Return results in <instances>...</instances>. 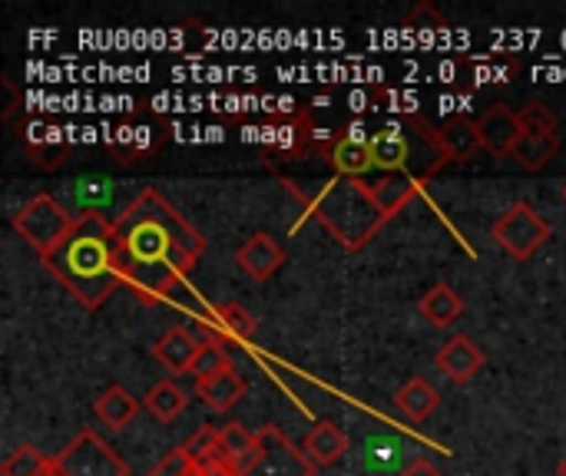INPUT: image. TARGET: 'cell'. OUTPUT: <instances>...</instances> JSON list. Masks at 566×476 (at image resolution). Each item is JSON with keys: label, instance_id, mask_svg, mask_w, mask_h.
<instances>
[{"label": "cell", "instance_id": "obj_31", "mask_svg": "<svg viewBox=\"0 0 566 476\" xmlns=\"http://www.w3.org/2000/svg\"><path fill=\"white\" fill-rule=\"evenodd\" d=\"M43 476H63V470H60V464L50 457V464H46V470H43Z\"/></svg>", "mask_w": 566, "mask_h": 476}, {"label": "cell", "instance_id": "obj_29", "mask_svg": "<svg viewBox=\"0 0 566 476\" xmlns=\"http://www.w3.org/2000/svg\"><path fill=\"white\" fill-rule=\"evenodd\" d=\"M186 467H189V457H186L182 447H176V451H169V454H166V457H163L146 476H179Z\"/></svg>", "mask_w": 566, "mask_h": 476}, {"label": "cell", "instance_id": "obj_20", "mask_svg": "<svg viewBox=\"0 0 566 476\" xmlns=\"http://www.w3.org/2000/svg\"><path fill=\"white\" fill-rule=\"evenodd\" d=\"M421 189L424 186H418L411 176H381V179H375L371 182V195H375V202H378V209L385 212V219H395L408 202H415L418 195H421Z\"/></svg>", "mask_w": 566, "mask_h": 476}, {"label": "cell", "instance_id": "obj_1", "mask_svg": "<svg viewBox=\"0 0 566 476\" xmlns=\"http://www.w3.org/2000/svg\"><path fill=\"white\" fill-rule=\"evenodd\" d=\"M113 235L123 278L143 305L166 302L206 252L202 232L153 186L119 209Z\"/></svg>", "mask_w": 566, "mask_h": 476}, {"label": "cell", "instance_id": "obj_23", "mask_svg": "<svg viewBox=\"0 0 566 476\" xmlns=\"http://www.w3.org/2000/svg\"><path fill=\"white\" fill-rule=\"evenodd\" d=\"M560 133L557 136H547V133H541V136H531V133H524V139L517 142V149H514V156L511 159H517V166L524 169V172H541L557 152H560Z\"/></svg>", "mask_w": 566, "mask_h": 476}, {"label": "cell", "instance_id": "obj_9", "mask_svg": "<svg viewBox=\"0 0 566 476\" xmlns=\"http://www.w3.org/2000/svg\"><path fill=\"white\" fill-rule=\"evenodd\" d=\"M242 476H315V464L275 424L259 427V451Z\"/></svg>", "mask_w": 566, "mask_h": 476}, {"label": "cell", "instance_id": "obj_22", "mask_svg": "<svg viewBox=\"0 0 566 476\" xmlns=\"http://www.w3.org/2000/svg\"><path fill=\"white\" fill-rule=\"evenodd\" d=\"M219 451L235 467V474L242 476V470L252 464V457L259 451V431H249L242 424H226V427H219Z\"/></svg>", "mask_w": 566, "mask_h": 476}, {"label": "cell", "instance_id": "obj_19", "mask_svg": "<svg viewBox=\"0 0 566 476\" xmlns=\"http://www.w3.org/2000/svg\"><path fill=\"white\" fill-rule=\"evenodd\" d=\"M441 139H444V149H448L451 162H468V159L478 156V149H484L481 136H478V123L471 116H464V113L448 116L441 123Z\"/></svg>", "mask_w": 566, "mask_h": 476}, {"label": "cell", "instance_id": "obj_5", "mask_svg": "<svg viewBox=\"0 0 566 476\" xmlns=\"http://www.w3.org/2000/svg\"><path fill=\"white\" fill-rule=\"evenodd\" d=\"M73 225H76V215H73L60 199H53L50 192L33 195L30 202H23V205L13 212V229H17V235H20L40 258H46V255L70 235Z\"/></svg>", "mask_w": 566, "mask_h": 476}, {"label": "cell", "instance_id": "obj_27", "mask_svg": "<svg viewBox=\"0 0 566 476\" xmlns=\"http://www.w3.org/2000/svg\"><path fill=\"white\" fill-rule=\"evenodd\" d=\"M46 464L50 457L43 451H36L33 444H23L0 464V476H43Z\"/></svg>", "mask_w": 566, "mask_h": 476}, {"label": "cell", "instance_id": "obj_2", "mask_svg": "<svg viewBox=\"0 0 566 476\" xmlns=\"http://www.w3.org/2000/svg\"><path fill=\"white\" fill-rule=\"evenodd\" d=\"M40 262L86 311H96L126 285L113 222L103 212H76L70 235Z\"/></svg>", "mask_w": 566, "mask_h": 476}, {"label": "cell", "instance_id": "obj_3", "mask_svg": "<svg viewBox=\"0 0 566 476\" xmlns=\"http://www.w3.org/2000/svg\"><path fill=\"white\" fill-rule=\"evenodd\" d=\"M289 195H295L308 219H315L345 252H361L388 222L371 195V182L328 176L325 182H302L279 176Z\"/></svg>", "mask_w": 566, "mask_h": 476}, {"label": "cell", "instance_id": "obj_21", "mask_svg": "<svg viewBox=\"0 0 566 476\" xmlns=\"http://www.w3.org/2000/svg\"><path fill=\"white\" fill-rule=\"evenodd\" d=\"M395 404H398V411H401L408 421L421 424V421H428V417L441 408V391H438L431 381H424V378H411V381L395 394Z\"/></svg>", "mask_w": 566, "mask_h": 476}, {"label": "cell", "instance_id": "obj_18", "mask_svg": "<svg viewBox=\"0 0 566 476\" xmlns=\"http://www.w3.org/2000/svg\"><path fill=\"white\" fill-rule=\"evenodd\" d=\"M93 414H96V421L99 424H106L109 431H126L129 424H133V417L139 414V401L126 391V388H119V384H109L96 401H93Z\"/></svg>", "mask_w": 566, "mask_h": 476}, {"label": "cell", "instance_id": "obj_15", "mask_svg": "<svg viewBox=\"0 0 566 476\" xmlns=\"http://www.w3.org/2000/svg\"><path fill=\"white\" fill-rule=\"evenodd\" d=\"M302 451H305V457L315 464V470H322V467L338 464V461L352 451V444H348L345 431H342L335 421H322V424H315V427L305 434Z\"/></svg>", "mask_w": 566, "mask_h": 476}, {"label": "cell", "instance_id": "obj_17", "mask_svg": "<svg viewBox=\"0 0 566 476\" xmlns=\"http://www.w3.org/2000/svg\"><path fill=\"white\" fill-rule=\"evenodd\" d=\"M418 311L424 321H431L434 328H451L454 321H461L464 315V298L448 285V282H438L424 292V298L418 302Z\"/></svg>", "mask_w": 566, "mask_h": 476}, {"label": "cell", "instance_id": "obj_8", "mask_svg": "<svg viewBox=\"0 0 566 476\" xmlns=\"http://www.w3.org/2000/svg\"><path fill=\"white\" fill-rule=\"evenodd\" d=\"M371 133H365L361 123L355 126H342L328 136L318 139L315 156L335 172V176H348V179H365L375 162H371V149H368Z\"/></svg>", "mask_w": 566, "mask_h": 476}, {"label": "cell", "instance_id": "obj_10", "mask_svg": "<svg viewBox=\"0 0 566 476\" xmlns=\"http://www.w3.org/2000/svg\"><path fill=\"white\" fill-rule=\"evenodd\" d=\"M478 136H481V146L504 159V156H514L517 142L524 139V129H521V119L517 113L507 106V103H494L484 109V116L478 119Z\"/></svg>", "mask_w": 566, "mask_h": 476}, {"label": "cell", "instance_id": "obj_4", "mask_svg": "<svg viewBox=\"0 0 566 476\" xmlns=\"http://www.w3.org/2000/svg\"><path fill=\"white\" fill-rule=\"evenodd\" d=\"M371 162L381 176H411L418 186L431 182L444 166H451V156L441 139V126H434L424 113H401L395 123L381 126L368 139Z\"/></svg>", "mask_w": 566, "mask_h": 476}, {"label": "cell", "instance_id": "obj_30", "mask_svg": "<svg viewBox=\"0 0 566 476\" xmlns=\"http://www.w3.org/2000/svg\"><path fill=\"white\" fill-rule=\"evenodd\" d=\"M398 476H444V474H441L428 457H415V461H411V464H408V467H405Z\"/></svg>", "mask_w": 566, "mask_h": 476}, {"label": "cell", "instance_id": "obj_6", "mask_svg": "<svg viewBox=\"0 0 566 476\" xmlns=\"http://www.w3.org/2000/svg\"><path fill=\"white\" fill-rule=\"evenodd\" d=\"M551 222L531 202H511L491 225V239L517 262H531L551 242Z\"/></svg>", "mask_w": 566, "mask_h": 476}, {"label": "cell", "instance_id": "obj_26", "mask_svg": "<svg viewBox=\"0 0 566 476\" xmlns=\"http://www.w3.org/2000/svg\"><path fill=\"white\" fill-rule=\"evenodd\" d=\"M517 119H521V129L531 133V136H541V133L557 136L560 133V119H557V113L544 99H531L527 106H521Z\"/></svg>", "mask_w": 566, "mask_h": 476}, {"label": "cell", "instance_id": "obj_7", "mask_svg": "<svg viewBox=\"0 0 566 476\" xmlns=\"http://www.w3.org/2000/svg\"><path fill=\"white\" fill-rule=\"evenodd\" d=\"M63 476H129L126 461L96 434V431H80L56 457Z\"/></svg>", "mask_w": 566, "mask_h": 476}, {"label": "cell", "instance_id": "obj_28", "mask_svg": "<svg viewBox=\"0 0 566 476\" xmlns=\"http://www.w3.org/2000/svg\"><path fill=\"white\" fill-rule=\"evenodd\" d=\"M405 30L408 33H421V30H431V33H441V30H448V20L438 13V7L434 3H418L408 17H405Z\"/></svg>", "mask_w": 566, "mask_h": 476}, {"label": "cell", "instance_id": "obj_13", "mask_svg": "<svg viewBox=\"0 0 566 476\" xmlns=\"http://www.w3.org/2000/svg\"><path fill=\"white\" fill-rule=\"evenodd\" d=\"M235 262H239V268H242L249 278L269 282V278L279 275V268L285 265V248H282L272 235L255 232L252 239H245V245H239Z\"/></svg>", "mask_w": 566, "mask_h": 476}, {"label": "cell", "instance_id": "obj_14", "mask_svg": "<svg viewBox=\"0 0 566 476\" xmlns=\"http://www.w3.org/2000/svg\"><path fill=\"white\" fill-rule=\"evenodd\" d=\"M199 325L209 338H219V341H252V335H255L252 311L235 305V302L216 305L209 311V318H199Z\"/></svg>", "mask_w": 566, "mask_h": 476}, {"label": "cell", "instance_id": "obj_12", "mask_svg": "<svg viewBox=\"0 0 566 476\" xmlns=\"http://www.w3.org/2000/svg\"><path fill=\"white\" fill-rule=\"evenodd\" d=\"M202 355V338L189 328H169L163 338L153 345V358L169 371V374H192L196 361Z\"/></svg>", "mask_w": 566, "mask_h": 476}, {"label": "cell", "instance_id": "obj_24", "mask_svg": "<svg viewBox=\"0 0 566 476\" xmlns=\"http://www.w3.org/2000/svg\"><path fill=\"white\" fill-rule=\"evenodd\" d=\"M186 404H189L186 391H182L179 384H172V381H159V384H153V388H149V394H146V401H143V408H146L156 421H163V424L176 421V417L186 411Z\"/></svg>", "mask_w": 566, "mask_h": 476}, {"label": "cell", "instance_id": "obj_32", "mask_svg": "<svg viewBox=\"0 0 566 476\" xmlns=\"http://www.w3.org/2000/svg\"><path fill=\"white\" fill-rule=\"evenodd\" d=\"M557 474L566 476V457H564V461H560V467H557Z\"/></svg>", "mask_w": 566, "mask_h": 476}, {"label": "cell", "instance_id": "obj_16", "mask_svg": "<svg viewBox=\"0 0 566 476\" xmlns=\"http://www.w3.org/2000/svg\"><path fill=\"white\" fill-rule=\"evenodd\" d=\"M196 394L202 398V404L212 414H226V411H232L249 394V384H245V378L239 371H226V374L196 381Z\"/></svg>", "mask_w": 566, "mask_h": 476}, {"label": "cell", "instance_id": "obj_25", "mask_svg": "<svg viewBox=\"0 0 566 476\" xmlns=\"http://www.w3.org/2000/svg\"><path fill=\"white\" fill-rule=\"evenodd\" d=\"M226 371H235V368H232V358H229V351H226V341L206 335V338H202V355H199V361H196V368H192V378L202 381V378H216V374H226Z\"/></svg>", "mask_w": 566, "mask_h": 476}, {"label": "cell", "instance_id": "obj_33", "mask_svg": "<svg viewBox=\"0 0 566 476\" xmlns=\"http://www.w3.org/2000/svg\"><path fill=\"white\" fill-rule=\"evenodd\" d=\"M564 202H566V186H564Z\"/></svg>", "mask_w": 566, "mask_h": 476}, {"label": "cell", "instance_id": "obj_11", "mask_svg": "<svg viewBox=\"0 0 566 476\" xmlns=\"http://www.w3.org/2000/svg\"><path fill=\"white\" fill-rule=\"evenodd\" d=\"M434 364H438V371L451 384H468V381H474L484 371L488 358H484V351L468 335H451L441 345V351L434 355Z\"/></svg>", "mask_w": 566, "mask_h": 476}]
</instances>
